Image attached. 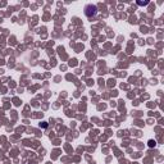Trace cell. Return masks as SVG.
I'll return each instance as SVG.
<instances>
[{
	"instance_id": "obj_1",
	"label": "cell",
	"mask_w": 164,
	"mask_h": 164,
	"mask_svg": "<svg viewBox=\"0 0 164 164\" xmlns=\"http://www.w3.org/2000/svg\"><path fill=\"white\" fill-rule=\"evenodd\" d=\"M97 13V6L96 5H93V4H89L85 6V14L87 17H94Z\"/></svg>"
},
{
	"instance_id": "obj_2",
	"label": "cell",
	"mask_w": 164,
	"mask_h": 164,
	"mask_svg": "<svg viewBox=\"0 0 164 164\" xmlns=\"http://www.w3.org/2000/svg\"><path fill=\"white\" fill-rule=\"evenodd\" d=\"M149 146H150V148H153V146H155V141H153V140H150V141H149Z\"/></svg>"
},
{
	"instance_id": "obj_3",
	"label": "cell",
	"mask_w": 164,
	"mask_h": 164,
	"mask_svg": "<svg viewBox=\"0 0 164 164\" xmlns=\"http://www.w3.org/2000/svg\"><path fill=\"white\" fill-rule=\"evenodd\" d=\"M137 4H139V5H148V4H149V2H139Z\"/></svg>"
}]
</instances>
